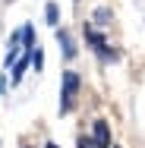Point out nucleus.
I'll list each match as a JSON object with an SVG mask.
<instances>
[{
    "label": "nucleus",
    "mask_w": 145,
    "mask_h": 148,
    "mask_svg": "<svg viewBox=\"0 0 145 148\" xmlns=\"http://www.w3.org/2000/svg\"><path fill=\"white\" fill-rule=\"evenodd\" d=\"M76 95H79V76L76 73H63V82H60V114L73 110Z\"/></svg>",
    "instance_id": "1"
},
{
    "label": "nucleus",
    "mask_w": 145,
    "mask_h": 148,
    "mask_svg": "<svg viewBox=\"0 0 145 148\" xmlns=\"http://www.w3.org/2000/svg\"><path fill=\"white\" fill-rule=\"evenodd\" d=\"M85 41L91 44V47H95V51H98V57H101V60H117V54L111 51V47H107V41H104V35H101V32L85 29Z\"/></svg>",
    "instance_id": "2"
},
{
    "label": "nucleus",
    "mask_w": 145,
    "mask_h": 148,
    "mask_svg": "<svg viewBox=\"0 0 145 148\" xmlns=\"http://www.w3.org/2000/svg\"><path fill=\"white\" fill-rule=\"evenodd\" d=\"M95 148H111V129L104 120H95Z\"/></svg>",
    "instance_id": "3"
},
{
    "label": "nucleus",
    "mask_w": 145,
    "mask_h": 148,
    "mask_svg": "<svg viewBox=\"0 0 145 148\" xmlns=\"http://www.w3.org/2000/svg\"><path fill=\"white\" fill-rule=\"evenodd\" d=\"M57 44L63 47V57H66V60H73V57H76V44H73V38H69V32L57 29Z\"/></svg>",
    "instance_id": "4"
},
{
    "label": "nucleus",
    "mask_w": 145,
    "mask_h": 148,
    "mask_svg": "<svg viewBox=\"0 0 145 148\" xmlns=\"http://www.w3.org/2000/svg\"><path fill=\"white\" fill-rule=\"evenodd\" d=\"M22 51H25V54H29V51H35V29H32V25H22Z\"/></svg>",
    "instance_id": "5"
},
{
    "label": "nucleus",
    "mask_w": 145,
    "mask_h": 148,
    "mask_svg": "<svg viewBox=\"0 0 145 148\" xmlns=\"http://www.w3.org/2000/svg\"><path fill=\"white\" fill-rule=\"evenodd\" d=\"M44 19H47V25H57V19H60L57 3H47V10H44Z\"/></svg>",
    "instance_id": "6"
},
{
    "label": "nucleus",
    "mask_w": 145,
    "mask_h": 148,
    "mask_svg": "<svg viewBox=\"0 0 145 148\" xmlns=\"http://www.w3.org/2000/svg\"><path fill=\"white\" fill-rule=\"evenodd\" d=\"M44 54H41V47H35V51H32V63H35V69H41V66H44Z\"/></svg>",
    "instance_id": "7"
},
{
    "label": "nucleus",
    "mask_w": 145,
    "mask_h": 148,
    "mask_svg": "<svg viewBox=\"0 0 145 148\" xmlns=\"http://www.w3.org/2000/svg\"><path fill=\"white\" fill-rule=\"evenodd\" d=\"M95 19H98V22H107V19H111V13H107V10H98V13H95Z\"/></svg>",
    "instance_id": "8"
},
{
    "label": "nucleus",
    "mask_w": 145,
    "mask_h": 148,
    "mask_svg": "<svg viewBox=\"0 0 145 148\" xmlns=\"http://www.w3.org/2000/svg\"><path fill=\"white\" fill-rule=\"evenodd\" d=\"M79 148H95V142H88V139H79Z\"/></svg>",
    "instance_id": "9"
},
{
    "label": "nucleus",
    "mask_w": 145,
    "mask_h": 148,
    "mask_svg": "<svg viewBox=\"0 0 145 148\" xmlns=\"http://www.w3.org/2000/svg\"><path fill=\"white\" fill-rule=\"evenodd\" d=\"M44 148H57V145H54V142H47V145H44Z\"/></svg>",
    "instance_id": "10"
}]
</instances>
